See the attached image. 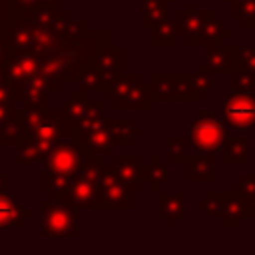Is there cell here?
Wrapping results in <instances>:
<instances>
[{
  "instance_id": "obj_36",
  "label": "cell",
  "mask_w": 255,
  "mask_h": 255,
  "mask_svg": "<svg viewBox=\"0 0 255 255\" xmlns=\"http://www.w3.org/2000/svg\"><path fill=\"white\" fill-rule=\"evenodd\" d=\"M18 114L14 100H0V124H4L6 120H12Z\"/></svg>"
},
{
  "instance_id": "obj_23",
  "label": "cell",
  "mask_w": 255,
  "mask_h": 255,
  "mask_svg": "<svg viewBox=\"0 0 255 255\" xmlns=\"http://www.w3.org/2000/svg\"><path fill=\"white\" fill-rule=\"evenodd\" d=\"M78 86H80V92H104L106 86L110 84V80L100 72L96 70L92 64H88L80 74H78Z\"/></svg>"
},
{
  "instance_id": "obj_7",
  "label": "cell",
  "mask_w": 255,
  "mask_h": 255,
  "mask_svg": "<svg viewBox=\"0 0 255 255\" xmlns=\"http://www.w3.org/2000/svg\"><path fill=\"white\" fill-rule=\"evenodd\" d=\"M221 112L227 128L255 129V94H243V92L225 94Z\"/></svg>"
},
{
  "instance_id": "obj_4",
  "label": "cell",
  "mask_w": 255,
  "mask_h": 255,
  "mask_svg": "<svg viewBox=\"0 0 255 255\" xmlns=\"http://www.w3.org/2000/svg\"><path fill=\"white\" fill-rule=\"evenodd\" d=\"M106 100L114 104L116 110H147L151 106V96L147 84L141 82V76L128 74V76H114L104 90Z\"/></svg>"
},
{
  "instance_id": "obj_13",
  "label": "cell",
  "mask_w": 255,
  "mask_h": 255,
  "mask_svg": "<svg viewBox=\"0 0 255 255\" xmlns=\"http://www.w3.org/2000/svg\"><path fill=\"white\" fill-rule=\"evenodd\" d=\"M78 143L82 145L86 155H96V157H108L114 153V147H116V139H114L106 120Z\"/></svg>"
},
{
  "instance_id": "obj_19",
  "label": "cell",
  "mask_w": 255,
  "mask_h": 255,
  "mask_svg": "<svg viewBox=\"0 0 255 255\" xmlns=\"http://www.w3.org/2000/svg\"><path fill=\"white\" fill-rule=\"evenodd\" d=\"M249 161H251V137L249 135L227 137V143L223 149V163L225 165H247Z\"/></svg>"
},
{
  "instance_id": "obj_26",
  "label": "cell",
  "mask_w": 255,
  "mask_h": 255,
  "mask_svg": "<svg viewBox=\"0 0 255 255\" xmlns=\"http://www.w3.org/2000/svg\"><path fill=\"white\" fill-rule=\"evenodd\" d=\"M171 0H141V26L151 28L155 22L167 16Z\"/></svg>"
},
{
  "instance_id": "obj_35",
  "label": "cell",
  "mask_w": 255,
  "mask_h": 255,
  "mask_svg": "<svg viewBox=\"0 0 255 255\" xmlns=\"http://www.w3.org/2000/svg\"><path fill=\"white\" fill-rule=\"evenodd\" d=\"M239 68L249 70V72L255 74V46L239 48Z\"/></svg>"
},
{
  "instance_id": "obj_27",
  "label": "cell",
  "mask_w": 255,
  "mask_h": 255,
  "mask_svg": "<svg viewBox=\"0 0 255 255\" xmlns=\"http://www.w3.org/2000/svg\"><path fill=\"white\" fill-rule=\"evenodd\" d=\"M195 207L201 209L207 217L221 221L223 207H225V193H221V191H209V193H205L203 199H199L195 203Z\"/></svg>"
},
{
  "instance_id": "obj_34",
  "label": "cell",
  "mask_w": 255,
  "mask_h": 255,
  "mask_svg": "<svg viewBox=\"0 0 255 255\" xmlns=\"http://www.w3.org/2000/svg\"><path fill=\"white\" fill-rule=\"evenodd\" d=\"M231 92H243V94H255V74L249 70L239 68L235 72V80L231 86Z\"/></svg>"
},
{
  "instance_id": "obj_38",
  "label": "cell",
  "mask_w": 255,
  "mask_h": 255,
  "mask_svg": "<svg viewBox=\"0 0 255 255\" xmlns=\"http://www.w3.org/2000/svg\"><path fill=\"white\" fill-rule=\"evenodd\" d=\"M12 14H10V6L8 0H0V26H8Z\"/></svg>"
},
{
  "instance_id": "obj_15",
  "label": "cell",
  "mask_w": 255,
  "mask_h": 255,
  "mask_svg": "<svg viewBox=\"0 0 255 255\" xmlns=\"http://www.w3.org/2000/svg\"><path fill=\"white\" fill-rule=\"evenodd\" d=\"M253 217L255 219V209L235 191H227L225 193V207H223V215H221V223L225 227H241L243 219Z\"/></svg>"
},
{
  "instance_id": "obj_10",
  "label": "cell",
  "mask_w": 255,
  "mask_h": 255,
  "mask_svg": "<svg viewBox=\"0 0 255 255\" xmlns=\"http://www.w3.org/2000/svg\"><path fill=\"white\" fill-rule=\"evenodd\" d=\"M211 74H235L239 70V48L207 44L205 46V64Z\"/></svg>"
},
{
  "instance_id": "obj_24",
  "label": "cell",
  "mask_w": 255,
  "mask_h": 255,
  "mask_svg": "<svg viewBox=\"0 0 255 255\" xmlns=\"http://www.w3.org/2000/svg\"><path fill=\"white\" fill-rule=\"evenodd\" d=\"M151 100L169 102L173 100V76L171 74H153L147 82Z\"/></svg>"
},
{
  "instance_id": "obj_20",
  "label": "cell",
  "mask_w": 255,
  "mask_h": 255,
  "mask_svg": "<svg viewBox=\"0 0 255 255\" xmlns=\"http://www.w3.org/2000/svg\"><path fill=\"white\" fill-rule=\"evenodd\" d=\"M149 42H151V46H177L179 36H177L175 22H171L169 16L155 22L149 28Z\"/></svg>"
},
{
  "instance_id": "obj_25",
  "label": "cell",
  "mask_w": 255,
  "mask_h": 255,
  "mask_svg": "<svg viewBox=\"0 0 255 255\" xmlns=\"http://www.w3.org/2000/svg\"><path fill=\"white\" fill-rule=\"evenodd\" d=\"M169 181V165L161 161L159 155H151L147 161V185L151 191L159 193V187Z\"/></svg>"
},
{
  "instance_id": "obj_1",
  "label": "cell",
  "mask_w": 255,
  "mask_h": 255,
  "mask_svg": "<svg viewBox=\"0 0 255 255\" xmlns=\"http://www.w3.org/2000/svg\"><path fill=\"white\" fill-rule=\"evenodd\" d=\"M70 137V126L60 120L58 112L24 110L22 108V135L14 157L16 165H34L44 161L48 151L60 141Z\"/></svg>"
},
{
  "instance_id": "obj_33",
  "label": "cell",
  "mask_w": 255,
  "mask_h": 255,
  "mask_svg": "<svg viewBox=\"0 0 255 255\" xmlns=\"http://www.w3.org/2000/svg\"><path fill=\"white\" fill-rule=\"evenodd\" d=\"M233 191L255 209V173H243L239 181L233 183Z\"/></svg>"
},
{
  "instance_id": "obj_16",
  "label": "cell",
  "mask_w": 255,
  "mask_h": 255,
  "mask_svg": "<svg viewBox=\"0 0 255 255\" xmlns=\"http://www.w3.org/2000/svg\"><path fill=\"white\" fill-rule=\"evenodd\" d=\"M122 60H124V50L120 46H112V42H108L106 46H102L96 56L92 58V66L96 70H100L108 80H112L114 76L122 74Z\"/></svg>"
},
{
  "instance_id": "obj_29",
  "label": "cell",
  "mask_w": 255,
  "mask_h": 255,
  "mask_svg": "<svg viewBox=\"0 0 255 255\" xmlns=\"http://www.w3.org/2000/svg\"><path fill=\"white\" fill-rule=\"evenodd\" d=\"M233 18L245 30H255V0H233Z\"/></svg>"
},
{
  "instance_id": "obj_40",
  "label": "cell",
  "mask_w": 255,
  "mask_h": 255,
  "mask_svg": "<svg viewBox=\"0 0 255 255\" xmlns=\"http://www.w3.org/2000/svg\"><path fill=\"white\" fill-rule=\"evenodd\" d=\"M229 2H233V0H229Z\"/></svg>"
},
{
  "instance_id": "obj_11",
  "label": "cell",
  "mask_w": 255,
  "mask_h": 255,
  "mask_svg": "<svg viewBox=\"0 0 255 255\" xmlns=\"http://www.w3.org/2000/svg\"><path fill=\"white\" fill-rule=\"evenodd\" d=\"M34 213L24 209L6 189V175L0 173V229H14L24 227V221L30 219Z\"/></svg>"
},
{
  "instance_id": "obj_30",
  "label": "cell",
  "mask_w": 255,
  "mask_h": 255,
  "mask_svg": "<svg viewBox=\"0 0 255 255\" xmlns=\"http://www.w3.org/2000/svg\"><path fill=\"white\" fill-rule=\"evenodd\" d=\"M173 100L177 102H199L191 84V74L173 76Z\"/></svg>"
},
{
  "instance_id": "obj_31",
  "label": "cell",
  "mask_w": 255,
  "mask_h": 255,
  "mask_svg": "<svg viewBox=\"0 0 255 255\" xmlns=\"http://www.w3.org/2000/svg\"><path fill=\"white\" fill-rule=\"evenodd\" d=\"M191 84H193V90L197 94V100L203 102L205 96L211 92L213 88V80H211V72L205 68V66H197L193 76H191Z\"/></svg>"
},
{
  "instance_id": "obj_9",
  "label": "cell",
  "mask_w": 255,
  "mask_h": 255,
  "mask_svg": "<svg viewBox=\"0 0 255 255\" xmlns=\"http://www.w3.org/2000/svg\"><path fill=\"white\" fill-rule=\"evenodd\" d=\"M116 177L126 181L133 191H139L147 183V163L139 155H114L108 163Z\"/></svg>"
},
{
  "instance_id": "obj_22",
  "label": "cell",
  "mask_w": 255,
  "mask_h": 255,
  "mask_svg": "<svg viewBox=\"0 0 255 255\" xmlns=\"http://www.w3.org/2000/svg\"><path fill=\"white\" fill-rule=\"evenodd\" d=\"M106 124L116 139V145H133V139L137 135H141V131L133 126L131 120L116 118V120H106Z\"/></svg>"
},
{
  "instance_id": "obj_21",
  "label": "cell",
  "mask_w": 255,
  "mask_h": 255,
  "mask_svg": "<svg viewBox=\"0 0 255 255\" xmlns=\"http://www.w3.org/2000/svg\"><path fill=\"white\" fill-rule=\"evenodd\" d=\"M86 104H88V96L86 92H74L68 96V100L62 102L60 110H58V116L62 122H66L68 126L76 124L80 120V116L84 114L86 110Z\"/></svg>"
},
{
  "instance_id": "obj_5",
  "label": "cell",
  "mask_w": 255,
  "mask_h": 255,
  "mask_svg": "<svg viewBox=\"0 0 255 255\" xmlns=\"http://www.w3.org/2000/svg\"><path fill=\"white\" fill-rule=\"evenodd\" d=\"M78 209L60 199L42 201V237H76Z\"/></svg>"
},
{
  "instance_id": "obj_28",
  "label": "cell",
  "mask_w": 255,
  "mask_h": 255,
  "mask_svg": "<svg viewBox=\"0 0 255 255\" xmlns=\"http://www.w3.org/2000/svg\"><path fill=\"white\" fill-rule=\"evenodd\" d=\"M22 135V110L12 120L0 124V145H18Z\"/></svg>"
},
{
  "instance_id": "obj_17",
  "label": "cell",
  "mask_w": 255,
  "mask_h": 255,
  "mask_svg": "<svg viewBox=\"0 0 255 255\" xmlns=\"http://www.w3.org/2000/svg\"><path fill=\"white\" fill-rule=\"evenodd\" d=\"M187 181L189 183H213L215 181V159L213 153L199 151L187 157Z\"/></svg>"
},
{
  "instance_id": "obj_12",
  "label": "cell",
  "mask_w": 255,
  "mask_h": 255,
  "mask_svg": "<svg viewBox=\"0 0 255 255\" xmlns=\"http://www.w3.org/2000/svg\"><path fill=\"white\" fill-rule=\"evenodd\" d=\"M175 28H177V36H181L187 46H203V42H201V10L197 8L195 2H187V6L177 12Z\"/></svg>"
},
{
  "instance_id": "obj_18",
  "label": "cell",
  "mask_w": 255,
  "mask_h": 255,
  "mask_svg": "<svg viewBox=\"0 0 255 255\" xmlns=\"http://www.w3.org/2000/svg\"><path fill=\"white\" fill-rule=\"evenodd\" d=\"M231 38V30L225 28L213 10H201V42L207 44H223V40Z\"/></svg>"
},
{
  "instance_id": "obj_6",
  "label": "cell",
  "mask_w": 255,
  "mask_h": 255,
  "mask_svg": "<svg viewBox=\"0 0 255 255\" xmlns=\"http://www.w3.org/2000/svg\"><path fill=\"white\" fill-rule=\"evenodd\" d=\"M4 76L12 88V98L20 92V88L36 74H40V56L36 52H20L8 48V56L4 62Z\"/></svg>"
},
{
  "instance_id": "obj_14",
  "label": "cell",
  "mask_w": 255,
  "mask_h": 255,
  "mask_svg": "<svg viewBox=\"0 0 255 255\" xmlns=\"http://www.w3.org/2000/svg\"><path fill=\"white\" fill-rule=\"evenodd\" d=\"M159 215L169 227H177L181 219L187 217V195L185 191H159Z\"/></svg>"
},
{
  "instance_id": "obj_37",
  "label": "cell",
  "mask_w": 255,
  "mask_h": 255,
  "mask_svg": "<svg viewBox=\"0 0 255 255\" xmlns=\"http://www.w3.org/2000/svg\"><path fill=\"white\" fill-rule=\"evenodd\" d=\"M8 56V26H0V68Z\"/></svg>"
},
{
  "instance_id": "obj_39",
  "label": "cell",
  "mask_w": 255,
  "mask_h": 255,
  "mask_svg": "<svg viewBox=\"0 0 255 255\" xmlns=\"http://www.w3.org/2000/svg\"><path fill=\"white\" fill-rule=\"evenodd\" d=\"M44 2H48V4H60V2H66V0H44Z\"/></svg>"
},
{
  "instance_id": "obj_2",
  "label": "cell",
  "mask_w": 255,
  "mask_h": 255,
  "mask_svg": "<svg viewBox=\"0 0 255 255\" xmlns=\"http://www.w3.org/2000/svg\"><path fill=\"white\" fill-rule=\"evenodd\" d=\"M84 149L78 141L66 137L60 139L44 157V171H42V189L50 193L52 199H58L70 185L78 179L84 163Z\"/></svg>"
},
{
  "instance_id": "obj_8",
  "label": "cell",
  "mask_w": 255,
  "mask_h": 255,
  "mask_svg": "<svg viewBox=\"0 0 255 255\" xmlns=\"http://www.w3.org/2000/svg\"><path fill=\"white\" fill-rule=\"evenodd\" d=\"M133 189L114 175L110 165L100 181V209H131L133 207Z\"/></svg>"
},
{
  "instance_id": "obj_32",
  "label": "cell",
  "mask_w": 255,
  "mask_h": 255,
  "mask_svg": "<svg viewBox=\"0 0 255 255\" xmlns=\"http://www.w3.org/2000/svg\"><path fill=\"white\" fill-rule=\"evenodd\" d=\"M189 137L171 135L169 137V163H185L189 157Z\"/></svg>"
},
{
  "instance_id": "obj_3",
  "label": "cell",
  "mask_w": 255,
  "mask_h": 255,
  "mask_svg": "<svg viewBox=\"0 0 255 255\" xmlns=\"http://www.w3.org/2000/svg\"><path fill=\"white\" fill-rule=\"evenodd\" d=\"M187 137L195 151L213 153V155L223 153L227 137H229L227 124H225V120L217 118L215 114L199 108V110H195L193 120H189Z\"/></svg>"
}]
</instances>
